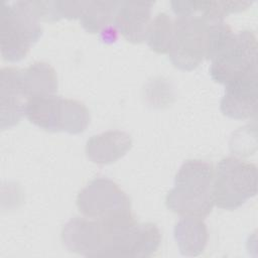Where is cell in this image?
I'll return each instance as SVG.
<instances>
[{"mask_svg":"<svg viewBox=\"0 0 258 258\" xmlns=\"http://www.w3.org/2000/svg\"><path fill=\"white\" fill-rule=\"evenodd\" d=\"M214 18L195 13L177 16L173 21V36L168 55L174 67L190 71L208 59L211 25Z\"/></svg>","mask_w":258,"mask_h":258,"instance_id":"cell-3","label":"cell"},{"mask_svg":"<svg viewBox=\"0 0 258 258\" xmlns=\"http://www.w3.org/2000/svg\"><path fill=\"white\" fill-rule=\"evenodd\" d=\"M152 5L149 1L119 2L114 24L128 41L137 43L146 39Z\"/></svg>","mask_w":258,"mask_h":258,"instance_id":"cell-11","label":"cell"},{"mask_svg":"<svg viewBox=\"0 0 258 258\" xmlns=\"http://www.w3.org/2000/svg\"><path fill=\"white\" fill-rule=\"evenodd\" d=\"M39 18L29 1H16L2 6L1 54L8 61L26 56L31 45L41 36Z\"/></svg>","mask_w":258,"mask_h":258,"instance_id":"cell-4","label":"cell"},{"mask_svg":"<svg viewBox=\"0 0 258 258\" xmlns=\"http://www.w3.org/2000/svg\"><path fill=\"white\" fill-rule=\"evenodd\" d=\"M174 237L182 255L198 256L207 246V225L202 218L182 217L174 227Z\"/></svg>","mask_w":258,"mask_h":258,"instance_id":"cell-13","label":"cell"},{"mask_svg":"<svg viewBox=\"0 0 258 258\" xmlns=\"http://www.w3.org/2000/svg\"><path fill=\"white\" fill-rule=\"evenodd\" d=\"M22 85L27 98L54 95L57 90V76L47 62L35 61L21 71Z\"/></svg>","mask_w":258,"mask_h":258,"instance_id":"cell-14","label":"cell"},{"mask_svg":"<svg viewBox=\"0 0 258 258\" xmlns=\"http://www.w3.org/2000/svg\"><path fill=\"white\" fill-rule=\"evenodd\" d=\"M213 165L202 159H188L179 167L174 186L166 196L168 209L182 217L204 218L214 207Z\"/></svg>","mask_w":258,"mask_h":258,"instance_id":"cell-1","label":"cell"},{"mask_svg":"<svg viewBox=\"0 0 258 258\" xmlns=\"http://www.w3.org/2000/svg\"><path fill=\"white\" fill-rule=\"evenodd\" d=\"M173 36V20L165 13H158L150 22L147 42L152 50L157 53H167Z\"/></svg>","mask_w":258,"mask_h":258,"instance_id":"cell-16","label":"cell"},{"mask_svg":"<svg viewBox=\"0 0 258 258\" xmlns=\"http://www.w3.org/2000/svg\"><path fill=\"white\" fill-rule=\"evenodd\" d=\"M118 5L115 1H88L80 17L83 27L91 33L103 31L114 20Z\"/></svg>","mask_w":258,"mask_h":258,"instance_id":"cell-15","label":"cell"},{"mask_svg":"<svg viewBox=\"0 0 258 258\" xmlns=\"http://www.w3.org/2000/svg\"><path fill=\"white\" fill-rule=\"evenodd\" d=\"M214 81L225 86L257 73V39L250 30L234 33L212 59L210 70Z\"/></svg>","mask_w":258,"mask_h":258,"instance_id":"cell-6","label":"cell"},{"mask_svg":"<svg viewBox=\"0 0 258 258\" xmlns=\"http://www.w3.org/2000/svg\"><path fill=\"white\" fill-rule=\"evenodd\" d=\"M132 146L131 136L121 130L93 135L86 144V154L94 163L108 164L122 157Z\"/></svg>","mask_w":258,"mask_h":258,"instance_id":"cell-12","label":"cell"},{"mask_svg":"<svg viewBox=\"0 0 258 258\" xmlns=\"http://www.w3.org/2000/svg\"><path fill=\"white\" fill-rule=\"evenodd\" d=\"M221 111L234 119H247L257 111V73L248 75L226 86L221 100Z\"/></svg>","mask_w":258,"mask_h":258,"instance_id":"cell-9","label":"cell"},{"mask_svg":"<svg viewBox=\"0 0 258 258\" xmlns=\"http://www.w3.org/2000/svg\"><path fill=\"white\" fill-rule=\"evenodd\" d=\"M63 245L71 252L82 256H100L101 225L98 220L75 217L61 231Z\"/></svg>","mask_w":258,"mask_h":258,"instance_id":"cell-10","label":"cell"},{"mask_svg":"<svg viewBox=\"0 0 258 258\" xmlns=\"http://www.w3.org/2000/svg\"><path fill=\"white\" fill-rule=\"evenodd\" d=\"M25 115L31 123L41 129L71 134L85 131L90 122L89 110L83 102L55 95L29 98Z\"/></svg>","mask_w":258,"mask_h":258,"instance_id":"cell-2","label":"cell"},{"mask_svg":"<svg viewBox=\"0 0 258 258\" xmlns=\"http://www.w3.org/2000/svg\"><path fill=\"white\" fill-rule=\"evenodd\" d=\"M77 206L84 216L93 220H104L131 211L126 192L107 177H96L82 188L77 197Z\"/></svg>","mask_w":258,"mask_h":258,"instance_id":"cell-7","label":"cell"},{"mask_svg":"<svg viewBox=\"0 0 258 258\" xmlns=\"http://www.w3.org/2000/svg\"><path fill=\"white\" fill-rule=\"evenodd\" d=\"M257 194V167L234 156L221 159L214 173V204L224 210H235Z\"/></svg>","mask_w":258,"mask_h":258,"instance_id":"cell-5","label":"cell"},{"mask_svg":"<svg viewBox=\"0 0 258 258\" xmlns=\"http://www.w3.org/2000/svg\"><path fill=\"white\" fill-rule=\"evenodd\" d=\"M1 129L16 125L25 114L27 96L22 85L21 71L13 67L1 69L0 81Z\"/></svg>","mask_w":258,"mask_h":258,"instance_id":"cell-8","label":"cell"}]
</instances>
